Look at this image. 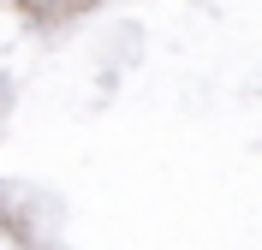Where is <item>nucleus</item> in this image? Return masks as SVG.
<instances>
[]
</instances>
